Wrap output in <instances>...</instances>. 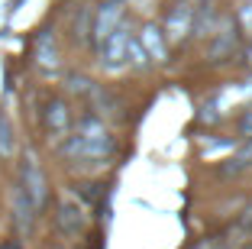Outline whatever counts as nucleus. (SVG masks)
I'll list each match as a JSON object with an SVG mask.
<instances>
[{
    "mask_svg": "<svg viewBox=\"0 0 252 249\" xmlns=\"http://www.w3.org/2000/svg\"><path fill=\"white\" fill-rule=\"evenodd\" d=\"M107 149H110V140H107V133L100 130L97 123H91V120L81 126V130H78V136L68 142V155H71V159H81V162L100 159Z\"/></svg>",
    "mask_w": 252,
    "mask_h": 249,
    "instance_id": "1",
    "label": "nucleus"
},
{
    "mask_svg": "<svg viewBox=\"0 0 252 249\" xmlns=\"http://www.w3.org/2000/svg\"><path fill=\"white\" fill-rule=\"evenodd\" d=\"M45 130L49 133H55V136H62V133L68 130V110H65V104H49V110H45Z\"/></svg>",
    "mask_w": 252,
    "mask_h": 249,
    "instance_id": "3",
    "label": "nucleus"
},
{
    "mask_svg": "<svg viewBox=\"0 0 252 249\" xmlns=\"http://www.w3.org/2000/svg\"><path fill=\"white\" fill-rule=\"evenodd\" d=\"M117 3H110V7L104 10V13H100V23H97V39H107V30H110L113 23H117Z\"/></svg>",
    "mask_w": 252,
    "mask_h": 249,
    "instance_id": "6",
    "label": "nucleus"
},
{
    "mask_svg": "<svg viewBox=\"0 0 252 249\" xmlns=\"http://www.w3.org/2000/svg\"><path fill=\"white\" fill-rule=\"evenodd\" d=\"M243 223H249V227H252V207H249V213L243 217Z\"/></svg>",
    "mask_w": 252,
    "mask_h": 249,
    "instance_id": "9",
    "label": "nucleus"
},
{
    "mask_svg": "<svg viewBox=\"0 0 252 249\" xmlns=\"http://www.w3.org/2000/svg\"><path fill=\"white\" fill-rule=\"evenodd\" d=\"M0 155H13V136H10V123L0 117Z\"/></svg>",
    "mask_w": 252,
    "mask_h": 249,
    "instance_id": "7",
    "label": "nucleus"
},
{
    "mask_svg": "<svg viewBox=\"0 0 252 249\" xmlns=\"http://www.w3.org/2000/svg\"><path fill=\"white\" fill-rule=\"evenodd\" d=\"M59 227L65 230V233H78V230L84 227V213H81V207L62 204V207H59Z\"/></svg>",
    "mask_w": 252,
    "mask_h": 249,
    "instance_id": "4",
    "label": "nucleus"
},
{
    "mask_svg": "<svg viewBox=\"0 0 252 249\" xmlns=\"http://www.w3.org/2000/svg\"><path fill=\"white\" fill-rule=\"evenodd\" d=\"M39 62H42L45 68H55V45H52V39H49V33L39 39Z\"/></svg>",
    "mask_w": 252,
    "mask_h": 249,
    "instance_id": "5",
    "label": "nucleus"
},
{
    "mask_svg": "<svg viewBox=\"0 0 252 249\" xmlns=\"http://www.w3.org/2000/svg\"><path fill=\"white\" fill-rule=\"evenodd\" d=\"M23 194L30 198V204L36 207V211H42V204H45V198H49V191H45V175H42V169L36 165V159L32 155H26V162H23Z\"/></svg>",
    "mask_w": 252,
    "mask_h": 249,
    "instance_id": "2",
    "label": "nucleus"
},
{
    "mask_svg": "<svg viewBox=\"0 0 252 249\" xmlns=\"http://www.w3.org/2000/svg\"><path fill=\"white\" fill-rule=\"evenodd\" d=\"M3 249H20V246H3Z\"/></svg>",
    "mask_w": 252,
    "mask_h": 249,
    "instance_id": "10",
    "label": "nucleus"
},
{
    "mask_svg": "<svg viewBox=\"0 0 252 249\" xmlns=\"http://www.w3.org/2000/svg\"><path fill=\"white\" fill-rule=\"evenodd\" d=\"M239 126H243V133H246V136H252V110L243 117V123H239Z\"/></svg>",
    "mask_w": 252,
    "mask_h": 249,
    "instance_id": "8",
    "label": "nucleus"
}]
</instances>
